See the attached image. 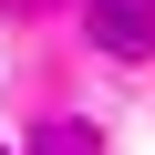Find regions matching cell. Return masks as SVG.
I'll return each instance as SVG.
<instances>
[{"mask_svg":"<svg viewBox=\"0 0 155 155\" xmlns=\"http://www.w3.org/2000/svg\"><path fill=\"white\" fill-rule=\"evenodd\" d=\"M83 31L104 62H155V0H83Z\"/></svg>","mask_w":155,"mask_h":155,"instance_id":"obj_1","label":"cell"},{"mask_svg":"<svg viewBox=\"0 0 155 155\" xmlns=\"http://www.w3.org/2000/svg\"><path fill=\"white\" fill-rule=\"evenodd\" d=\"M31 155H104V134L93 124H52V134H31Z\"/></svg>","mask_w":155,"mask_h":155,"instance_id":"obj_2","label":"cell"}]
</instances>
